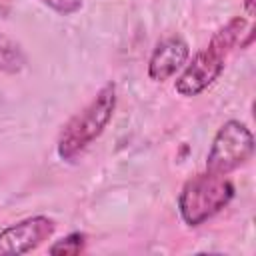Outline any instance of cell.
<instances>
[{
	"label": "cell",
	"mask_w": 256,
	"mask_h": 256,
	"mask_svg": "<svg viewBox=\"0 0 256 256\" xmlns=\"http://www.w3.org/2000/svg\"><path fill=\"white\" fill-rule=\"evenodd\" d=\"M44 6H48L50 10L62 14V16H70V14H76L80 8H82V0H40Z\"/></svg>",
	"instance_id": "cell-9"
},
{
	"label": "cell",
	"mask_w": 256,
	"mask_h": 256,
	"mask_svg": "<svg viewBox=\"0 0 256 256\" xmlns=\"http://www.w3.org/2000/svg\"><path fill=\"white\" fill-rule=\"evenodd\" d=\"M250 30L252 28L248 26V20L242 16H234L224 26H220L212 34L210 42L200 52H196V56L186 64L182 74L176 78V92L180 96L192 98L210 88L224 72L228 54L236 46L242 48V36Z\"/></svg>",
	"instance_id": "cell-1"
},
{
	"label": "cell",
	"mask_w": 256,
	"mask_h": 256,
	"mask_svg": "<svg viewBox=\"0 0 256 256\" xmlns=\"http://www.w3.org/2000/svg\"><path fill=\"white\" fill-rule=\"evenodd\" d=\"M56 230L50 216H30L0 230V254H28L42 246Z\"/></svg>",
	"instance_id": "cell-5"
},
{
	"label": "cell",
	"mask_w": 256,
	"mask_h": 256,
	"mask_svg": "<svg viewBox=\"0 0 256 256\" xmlns=\"http://www.w3.org/2000/svg\"><path fill=\"white\" fill-rule=\"evenodd\" d=\"M26 66V54L22 46L10 36L0 32V72L18 74Z\"/></svg>",
	"instance_id": "cell-7"
},
{
	"label": "cell",
	"mask_w": 256,
	"mask_h": 256,
	"mask_svg": "<svg viewBox=\"0 0 256 256\" xmlns=\"http://www.w3.org/2000/svg\"><path fill=\"white\" fill-rule=\"evenodd\" d=\"M254 154V136L250 128L240 120L224 122L212 138L206 154V170L212 174L228 176L244 166Z\"/></svg>",
	"instance_id": "cell-4"
},
{
	"label": "cell",
	"mask_w": 256,
	"mask_h": 256,
	"mask_svg": "<svg viewBox=\"0 0 256 256\" xmlns=\"http://www.w3.org/2000/svg\"><path fill=\"white\" fill-rule=\"evenodd\" d=\"M84 246H86V236L82 232H72V234L56 240L48 248V252L50 254H62V256L64 254H70L72 256V254H80L84 250Z\"/></svg>",
	"instance_id": "cell-8"
},
{
	"label": "cell",
	"mask_w": 256,
	"mask_h": 256,
	"mask_svg": "<svg viewBox=\"0 0 256 256\" xmlns=\"http://www.w3.org/2000/svg\"><path fill=\"white\" fill-rule=\"evenodd\" d=\"M234 198V184L228 176L202 172L192 176L178 194V212L184 224L200 226L216 216Z\"/></svg>",
	"instance_id": "cell-3"
},
{
	"label": "cell",
	"mask_w": 256,
	"mask_h": 256,
	"mask_svg": "<svg viewBox=\"0 0 256 256\" xmlns=\"http://www.w3.org/2000/svg\"><path fill=\"white\" fill-rule=\"evenodd\" d=\"M114 110H116V86L108 82L78 114H74L64 124L56 144L58 156L70 162L78 154H82L110 124Z\"/></svg>",
	"instance_id": "cell-2"
},
{
	"label": "cell",
	"mask_w": 256,
	"mask_h": 256,
	"mask_svg": "<svg viewBox=\"0 0 256 256\" xmlns=\"http://www.w3.org/2000/svg\"><path fill=\"white\" fill-rule=\"evenodd\" d=\"M244 8H246V14L252 16L254 14V0H244Z\"/></svg>",
	"instance_id": "cell-10"
},
{
	"label": "cell",
	"mask_w": 256,
	"mask_h": 256,
	"mask_svg": "<svg viewBox=\"0 0 256 256\" xmlns=\"http://www.w3.org/2000/svg\"><path fill=\"white\" fill-rule=\"evenodd\" d=\"M188 42L180 36H168L156 44L148 60V76L154 82H164L172 78L188 60Z\"/></svg>",
	"instance_id": "cell-6"
}]
</instances>
